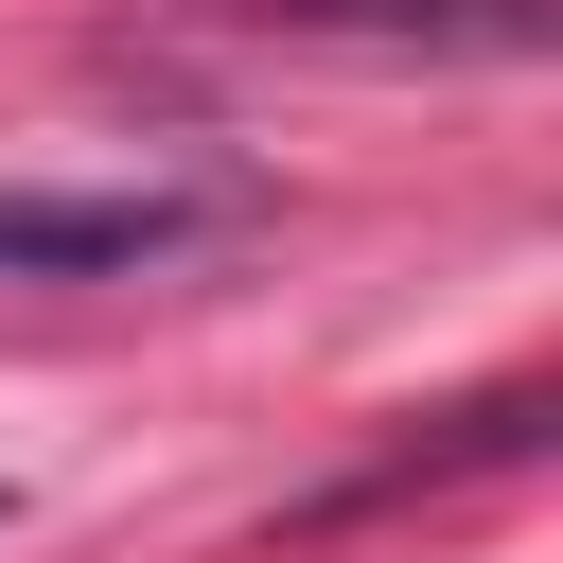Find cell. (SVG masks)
<instances>
[{
    "label": "cell",
    "instance_id": "2",
    "mask_svg": "<svg viewBox=\"0 0 563 563\" xmlns=\"http://www.w3.org/2000/svg\"><path fill=\"white\" fill-rule=\"evenodd\" d=\"M264 35H387V53H545L563 0H211Z\"/></svg>",
    "mask_w": 563,
    "mask_h": 563
},
{
    "label": "cell",
    "instance_id": "1",
    "mask_svg": "<svg viewBox=\"0 0 563 563\" xmlns=\"http://www.w3.org/2000/svg\"><path fill=\"white\" fill-rule=\"evenodd\" d=\"M211 229L229 194H176V176H0V282H141Z\"/></svg>",
    "mask_w": 563,
    "mask_h": 563
}]
</instances>
